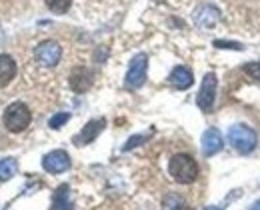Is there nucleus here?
Masks as SVG:
<instances>
[{"instance_id": "obj_22", "label": "nucleus", "mask_w": 260, "mask_h": 210, "mask_svg": "<svg viewBox=\"0 0 260 210\" xmlns=\"http://www.w3.org/2000/svg\"><path fill=\"white\" fill-rule=\"evenodd\" d=\"M172 210H192L190 206H174Z\"/></svg>"}, {"instance_id": "obj_23", "label": "nucleus", "mask_w": 260, "mask_h": 210, "mask_svg": "<svg viewBox=\"0 0 260 210\" xmlns=\"http://www.w3.org/2000/svg\"><path fill=\"white\" fill-rule=\"evenodd\" d=\"M206 210H222V208H216V206H210V208H206Z\"/></svg>"}, {"instance_id": "obj_4", "label": "nucleus", "mask_w": 260, "mask_h": 210, "mask_svg": "<svg viewBox=\"0 0 260 210\" xmlns=\"http://www.w3.org/2000/svg\"><path fill=\"white\" fill-rule=\"evenodd\" d=\"M216 88H218L216 74L208 72L202 78V84H200V90H198V96H196V104L202 112H210L212 110L214 100H216Z\"/></svg>"}, {"instance_id": "obj_18", "label": "nucleus", "mask_w": 260, "mask_h": 210, "mask_svg": "<svg viewBox=\"0 0 260 210\" xmlns=\"http://www.w3.org/2000/svg\"><path fill=\"white\" fill-rule=\"evenodd\" d=\"M148 138H150V132H146V134H134V136H130V138L126 140V144L122 146V150H132V148L144 144Z\"/></svg>"}, {"instance_id": "obj_10", "label": "nucleus", "mask_w": 260, "mask_h": 210, "mask_svg": "<svg viewBox=\"0 0 260 210\" xmlns=\"http://www.w3.org/2000/svg\"><path fill=\"white\" fill-rule=\"evenodd\" d=\"M224 142H222V134L216 128H208L202 134V154L204 156H214L222 150Z\"/></svg>"}, {"instance_id": "obj_21", "label": "nucleus", "mask_w": 260, "mask_h": 210, "mask_svg": "<svg viewBox=\"0 0 260 210\" xmlns=\"http://www.w3.org/2000/svg\"><path fill=\"white\" fill-rule=\"evenodd\" d=\"M250 210H260V200H258V202H254V204L250 206Z\"/></svg>"}, {"instance_id": "obj_8", "label": "nucleus", "mask_w": 260, "mask_h": 210, "mask_svg": "<svg viewBox=\"0 0 260 210\" xmlns=\"http://www.w3.org/2000/svg\"><path fill=\"white\" fill-rule=\"evenodd\" d=\"M92 82H94V74H92V70L86 68V66H76L70 72V76H68V84H70V88L76 94L86 92L92 86Z\"/></svg>"}, {"instance_id": "obj_1", "label": "nucleus", "mask_w": 260, "mask_h": 210, "mask_svg": "<svg viewBox=\"0 0 260 210\" xmlns=\"http://www.w3.org/2000/svg\"><path fill=\"white\" fill-rule=\"evenodd\" d=\"M168 172L178 184H192L198 178V164L188 154H174L170 158Z\"/></svg>"}, {"instance_id": "obj_9", "label": "nucleus", "mask_w": 260, "mask_h": 210, "mask_svg": "<svg viewBox=\"0 0 260 210\" xmlns=\"http://www.w3.org/2000/svg\"><path fill=\"white\" fill-rule=\"evenodd\" d=\"M194 22L200 28H212L220 20V10L214 4H202L194 10Z\"/></svg>"}, {"instance_id": "obj_20", "label": "nucleus", "mask_w": 260, "mask_h": 210, "mask_svg": "<svg viewBox=\"0 0 260 210\" xmlns=\"http://www.w3.org/2000/svg\"><path fill=\"white\" fill-rule=\"evenodd\" d=\"M216 48H226V50H244L240 42H230V40H214Z\"/></svg>"}, {"instance_id": "obj_19", "label": "nucleus", "mask_w": 260, "mask_h": 210, "mask_svg": "<svg viewBox=\"0 0 260 210\" xmlns=\"http://www.w3.org/2000/svg\"><path fill=\"white\" fill-rule=\"evenodd\" d=\"M242 68H244V72H246L252 80H258L260 82V62H246Z\"/></svg>"}, {"instance_id": "obj_7", "label": "nucleus", "mask_w": 260, "mask_h": 210, "mask_svg": "<svg viewBox=\"0 0 260 210\" xmlns=\"http://www.w3.org/2000/svg\"><path fill=\"white\" fill-rule=\"evenodd\" d=\"M42 168L50 174H60L70 168V156L66 150H52L42 158Z\"/></svg>"}, {"instance_id": "obj_13", "label": "nucleus", "mask_w": 260, "mask_h": 210, "mask_svg": "<svg viewBox=\"0 0 260 210\" xmlns=\"http://www.w3.org/2000/svg\"><path fill=\"white\" fill-rule=\"evenodd\" d=\"M16 76V62L8 54H0V88L6 86Z\"/></svg>"}, {"instance_id": "obj_12", "label": "nucleus", "mask_w": 260, "mask_h": 210, "mask_svg": "<svg viewBox=\"0 0 260 210\" xmlns=\"http://www.w3.org/2000/svg\"><path fill=\"white\" fill-rule=\"evenodd\" d=\"M170 84L174 86V88H178V90H186V88H190L192 86V82H194V76H192V72L186 68V66H176V68L170 72Z\"/></svg>"}, {"instance_id": "obj_14", "label": "nucleus", "mask_w": 260, "mask_h": 210, "mask_svg": "<svg viewBox=\"0 0 260 210\" xmlns=\"http://www.w3.org/2000/svg\"><path fill=\"white\" fill-rule=\"evenodd\" d=\"M18 170L16 158H0V180H10Z\"/></svg>"}, {"instance_id": "obj_17", "label": "nucleus", "mask_w": 260, "mask_h": 210, "mask_svg": "<svg viewBox=\"0 0 260 210\" xmlns=\"http://www.w3.org/2000/svg\"><path fill=\"white\" fill-rule=\"evenodd\" d=\"M68 120H70V114H68V112H58V114H54V116L48 120V126L54 128V130H58V128L64 126Z\"/></svg>"}, {"instance_id": "obj_5", "label": "nucleus", "mask_w": 260, "mask_h": 210, "mask_svg": "<svg viewBox=\"0 0 260 210\" xmlns=\"http://www.w3.org/2000/svg\"><path fill=\"white\" fill-rule=\"evenodd\" d=\"M146 70H148V58L146 54H136L132 60H130L128 72H126V78H124V84L126 88H140L144 82H146Z\"/></svg>"}, {"instance_id": "obj_2", "label": "nucleus", "mask_w": 260, "mask_h": 210, "mask_svg": "<svg viewBox=\"0 0 260 210\" xmlns=\"http://www.w3.org/2000/svg\"><path fill=\"white\" fill-rule=\"evenodd\" d=\"M30 120H32V114H30L28 106L24 104V102H12L6 108L4 116H2L4 128L8 132H22V130H26Z\"/></svg>"}, {"instance_id": "obj_3", "label": "nucleus", "mask_w": 260, "mask_h": 210, "mask_svg": "<svg viewBox=\"0 0 260 210\" xmlns=\"http://www.w3.org/2000/svg\"><path fill=\"white\" fill-rule=\"evenodd\" d=\"M228 142L240 154H250L256 148V132L246 124H236L228 130Z\"/></svg>"}, {"instance_id": "obj_16", "label": "nucleus", "mask_w": 260, "mask_h": 210, "mask_svg": "<svg viewBox=\"0 0 260 210\" xmlns=\"http://www.w3.org/2000/svg\"><path fill=\"white\" fill-rule=\"evenodd\" d=\"M44 2H46V6H48L52 12H56V14L68 12V8H70V4H72V0H44Z\"/></svg>"}, {"instance_id": "obj_11", "label": "nucleus", "mask_w": 260, "mask_h": 210, "mask_svg": "<svg viewBox=\"0 0 260 210\" xmlns=\"http://www.w3.org/2000/svg\"><path fill=\"white\" fill-rule=\"evenodd\" d=\"M104 126H106V120H104V118H96V120L86 122V126L80 130V134H78V136H74V142H76V144H80V146L90 144V142H92V140H96L98 134L104 130Z\"/></svg>"}, {"instance_id": "obj_15", "label": "nucleus", "mask_w": 260, "mask_h": 210, "mask_svg": "<svg viewBox=\"0 0 260 210\" xmlns=\"http://www.w3.org/2000/svg\"><path fill=\"white\" fill-rule=\"evenodd\" d=\"M54 208L72 210V204H70V200H68V186H66V184L58 186L56 192H54Z\"/></svg>"}, {"instance_id": "obj_6", "label": "nucleus", "mask_w": 260, "mask_h": 210, "mask_svg": "<svg viewBox=\"0 0 260 210\" xmlns=\"http://www.w3.org/2000/svg\"><path fill=\"white\" fill-rule=\"evenodd\" d=\"M60 56H62V48L54 40H44L36 46V60L46 68L56 66L60 62Z\"/></svg>"}]
</instances>
